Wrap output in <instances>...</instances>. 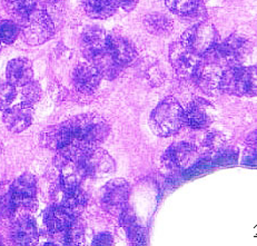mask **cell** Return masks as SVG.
<instances>
[{
    "instance_id": "obj_1",
    "label": "cell",
    "mask_w": 257,
    "mask_h": 246,
    "mask_svg": "<svg viewBox=\"0 0 257 246\" xmlns=\"http://www.w3.org/2000/svg\"><path fill=\"white\" fill-rule=\"evenodd\" d=\"M109 34L97 26L86 28L81 35V50L86 59L106 79H114L120 71L108 50Z\"/></svg>"
},
{
    "instance_id": "obj_2",
    "label": "cell",
    "mask_w": 257,
    "mask_h": 246,
    "mask_svg": "<svg viewBox=\"0 0 257 246\" xmlns=\"http://www.w3.org/2000/svg\"><path fill=\"white\" fill-rule=\"evenodd\" d=\"M73 144L84 148H92L99 145L109 135L108 122L97 114H84L68 120Z\"/></svg>"
},
{
    "instance_id": "obj_3",
    "label": "cell",
    "mask_w": 257,
    "mask_h": 246,
    "mask_svg": "<svg viewBox=\"0 0 257 246\" xmlns=\"http://www.w3.org/2000/svg\"><path fill=\"white\" fill-rule=\"evenodd\" d=\"M183 110V107L173 97H167L159 102L150 118L153 132L161 137L176 134L184 125Z\"/></svg>"
},
{
    "instance_id": "obj_4",
    "label": "cell",
    "mask_w": 257,
    "mask_h": 246,
    "mask_svg": "<svg viewBox=\"0 0 257 246\" xmlns=\"http://www.w3.org/2000/svg\"><path fill=\"white\" fill-rule=\"evenodd\" d=\"M218 90L235 96L256 95V66L241 67L239 65L224 69L219 78Z\"/></svg>"
},
{
    "instance_id": "obj_5",
    "label": "cell",
    "mask_w": 257,
    "mask_h": 246,
    "mask_svg": "<svg viewBox=\"0 0 257 246\" xmlns=\"http://www.w3.org/2000/svg\"><path fill=\"white\" fill-rule=\"evenodd\" d=\"M19 26L24 40L30 46L45 44L55 33V26L49 15L38 7L20 20Z\"/></svg>"
},
{
    "instance_id": "obj_6",
    "label": "cell",
    "mask_w": 257,
    "mask_h": 246,
    "mask_svg": "<svg viewBox=\"0 0 257 246\" xmlns=\"http://www.w3.org/2000/svg\"><path fill=\"white\" fill-rule=\"evenodd\" d=\"M179 43L193 53L204 56L218 44V34L212 24L203 22L184 32Z\"/></svg>"
},
{
    "instance_id": "obj_7",
    "label": "cell",
    "mask_w": 257,
    "mask_h": 246,
    "mask_svg": "<svg viewBox=\"0 0 257 246\" xmlns=\"http://www.w3.org/2000/svg\"><path fill=\"white\" fill-rule=\"evenodd\" d=\"M247 42L237 36H232L222 44H217L215 47L205 54L203 57L214 61L223 69L239 66L244 59Z\"/></svg>"
},
{
    "instance_id": "obj_8",
    "label": "cell",
    "mask_w": 257,
    "mask_h": 246,
    "mask_svg": "<svg viewBox=\"0 0 257 246\" xmlns=\"http://www.w3.org/2000/svg\"><path fill=\"white\" fill-rule=\"evenodd\" d=\"M169 58L177 75L184 80L195 81L202 67L203 56L185 48L181 43L174 44L171 47Z\"/></svg>"
},
{
    "instance_id": "obj_9",
    "label": "cell",
    "mask_w": 257,
    "mask_h": 246,
    "mask_svg": "<svg viewBox=\"0 0 257 246\" xmlns=\"http://www.w3.org/2000/svg\"><path fill=\"white\" fill-rule=\"evenodd\" d=\"M131 186L125 179L117 178L106 184L102 188L101 205L106 212L114 215H119L127 206L130 197Z\"/></svg>"
},
{
    "instance_id": "obj_10",
    "label": "cell",
    "mask_w": 257,
    "mask_h": 246,
    "mask_svg": "<svg viewBox=\"0 0 257 246\" xmlns=\"http://www.w3.org/2000/svg\"><path fill=\"white\" fill-rule=\"evenodd\" d=\"M86 177H102L115 170V162L106 151L92 147L87 150L81 158Z\"/></svg>"
},
{
    "instance_id": "obj_11",
    "label": "cell",
    "mask_w": 257,
    "mask_h": 246,
    "mask_svg": "<svg viewBox=\"0 0 257 246\" xmlns=\"http://www.w3.org/2000/svg\"><path fill=\"white\" fill-rule=\"evenodd\" d=\"M199 154L197 148L188 143L174 144L166 151L164 162L166 166L176 171H186L198 162Z\"/></svg>"
},
{
    "instance_id": "obj_12",
    "label": "cell",
    "mask_w": 257,
    "mask_h": 246,
    "mask_svg": "<svg viewBox=\"0 0 257 246\" xmlns=\"http://www.w3.org/2000/svg\"><path fill=\"white\" fill-rule=\"evenodd\" d=\"M17 209H35L37 205V182L32 174H24L12 184Z\"/></svg>"
},
{
    "instance_id": "obj_13",
    "label": "cell",
    "mask_w": 257,
    "mask_h": 246,
    "mask_svg": "<svg viewBox=\"0 0 257 246\" xmlns=\"http://www.w3.org/2000/svg\"><path fill=\"white\" fill-rule=\"evenodd\" d=\"M183 122L193 130H203L213 122V107L208 101L198 98L183 110Z\"/></svg>"
},
{
    "instance_id": "obj_14",
    "label": "cell",
    "mask_w": 257,
    "mask_h": 246,
    "mask_svg": "<svg viewBox=\"0 0 257 246\" xmlns=\"http://www.w3.org/2000/svg\"><path fill=\"white\" fill-rule=\"evenodd\" d=\"M33 117V105L24 101L22 104L5 110L3 120L8 131L13 133H22L32 125Z\"/></svg>"
},
{
    "instance_id": "obj_15",
    "label": "cell",
    "mask_w": 257,
    "mask_h": 246,
    "mask_svg": "<svg viewBox=\"0 0 257 246\" xmlns=\"http://www.w3.org/2000/svg\"><path fill=\"white\" fill-rule=\"evenodd\" d=\"M108 50H109L112 59L120 68L130 66L137 57V53L134 45L127 38L121 37L119 35L109 34Z\"/></svg>"
},
{
    "instance_id": "obj_16",
    "label": "cell",
    "mask_w": 257,
    "mask_h": 246,
    "mask_svg": "<svg viewBox=\"0 0 257 246\" xmlns=\"http://www.w3.org/2000/svg\"><path fill=\"white\" fill-rule=\"evenodd\" d=\"M102 77L91 64H80L73 73V81L76 89L81 94L89 95L98 88Z\"/></svg>"
},
{
    "instance_id": "obj_17",
    "label": "cell",
    "mask_w": 257,
    "mask_h": 246,
    "mask_svg": "<svg viewBox=\"0 0 257 246\" xmlns=\"http://www.w3.org/2000/svg\"><path fill=\"white\" fill-rule=\"evenodd\" d=\"M38 229L35 219L29 215L20 216L14 223L12 228V238L17 245H35L38 242Z\"/></svg>"
},
{
    "instance_id": "obj_18",
    "label": "cell",
    "mask_w": 257,
    "mask_h": 246,
    "mask_svg": "<svg viewBox=\"0 0 257 246\" xmlns=\"http://www.w3.org/2000/svg\"><path fill=\"white\" fill-rule=\"evenodd\" d=\"M74 215H71L60 204H54L46 209L44 215V222L50 234H60L69 226L74 221Z\"/></svg>"
},
{
    "instance_id": "obj_19",
    "label": "cell",
    "mask_w": 257,
    "mask_h": 246,
    "mask_svg": "<svg viewBox=\"0 0 257 246\" xmlns=\"http://www.w3.org/2000/svg\"><path fill=\"white\" fill-rule=\"evenodd\" d=\"M42 143L44 146L55 151L73 144L69 121L67 120L59 125L48 127L42 134Z\"/></svg>"
},
{
    "instance_id": "obj_20",
    "label": "cell",
    "mask_w": 257,
    "mask_h": 246,
    "mask_svg": "<svg viewBox=\"0 0 257 246\" xmlns=\"http://www.w3.org/2000/svg\"><path fill=\"white\" fill-rule=\"evenodd\" d=\"M6 75L8 83L16 86H24L33 80L34 70L32 61L26 58H15L7 65Z\"/></svg>"
},
{
    "instance_id": "obj_21",
    "label": "cell",
    "mask_w": 257,
    "mask_h": 246,
    "mask_svg": "<svg viewBox=\"0 0 257 246\" xmlns=\"http://www.w3.org/2000/svg\"><path fill=\"white\" fill-rule=\"evenodd\" d=\"M60 199L57 204L64 206L67 211L75 217H78V215L84 211L87 205V196L85 192L80 186L63 188L59 186Z\"/></svg>"
},
{
    "instance_id": "obj_22",
    "label": "cell",
    "mask_w": 257,
    "mask_h": 246,
    "mask_svg": "<svg viewBox=\"0 0 257 246\" xmlns=\"http://www.w3.org/2000/svg\"><path fill=\"white\" fill-rule=\"evenodd\" d=\"M84 9L89 17L106 19L112 16L119 7L118 0H83Z\"/></svg>"
},
{
    "instance_id": "obj_23",
    "label": "cell",
    "mask_w": 257,
    "mask_h": 246,
    "mask_svg": "<svg viewBox=\"0 0 257 246\" xmlns=\"http://www.w3.org/2000/svg\"><path fill=\"white\" fill-rule=\"evenodd\" d=\"M144 24H145V27L148 32L157 36L171 34L173 29L172 20L162 14L148 15L144 20Z\"/></svg>"
},
{
    "instance_id": "obj_24",
    "label": "cell",
    "mask_w": 257,
    "mask_h": 246,
    "mask_svg": "<svg viewBox=\"0 0 257 246\" xmlns=\"http://www.w3.org/2000/svg\"><path fill=\"white\" fill-rule=\"evenodd\" d=\"M5 7L19 22L38 7V0H4Z\"/></svg>"
},
{
    "instance_id": "obj_25",
    "label": "cell",
    "mask_w": 257,
    "mask_h": 246,
    "mask_svg": "<svg viewBox=\"0 0 257 246\" xmlns=\"http://www.w3.org/2000/svg\"><path fill=\"white\" fill-rule=\"evenodd\" d=\"M17 212V206L15 204L12 184H0V216L9 218Z\"/></svg>"
},
{
    "instance_id": "obj_26",
    "label": "cell",
    "mask_w": 257,
    "mask_h": 246,
    "mask_svg": "<svg viewBox=\"0 0 257 246\" xmlns=\"http://www.w3.org/2000/svg\"><path fill=\"white\" fill-rule=\"evenodd\" d=\"M202 0H165L167 8L182 17L193 16L197 13Z\"/></svg>"
},
{
    "instance_id": "obj_27",
    "label": "cell",
    "mask_w": 257,
    "mask_h": 246,
    "mask_svg": "<svg viewBox=\"0 0 257 246\" xmlns=\"http://www.w3.org/2000/svg\"><path fill=\"white\" fill-rule=\"evenodd\" d=\"M85 229L83 224H81L78 219L75 218L71 224L67 227L64 232V244L65 245H80L84 242V234Z\"/></svg>"
},
{
    "instance_id": "obj_28",
    "label": "cell",
    "mask_w": 257,
    "mask_h": 246,
    "mask_svg": "<svg viewBox=\"0 0 257 246\" xmlns=\"http://www.w3.org/2000/svg\"><path fill=\"white\" fill-rule=\"evenodd\" d=\"M20 34V26L14 20H2L0 22V42L10 45L16 42Z\"/></svg>"
},
{
    "instance_id": "obj_29",
    "label": "cell",
    "mask_w": 257,
    "mask_h": 246,
    "mask_svg": "<svg viewBox=\"0 0 257 246\" xmlns=\"http://www.w3.org/2000/svg\"><path fill=\"white\" fill-rule=\"evenodd\" d=\"M16 87L10 83L0 84V110H6L16 98Z\"/></svg>"
},
{
    "instance_id": "obj_30",
    "label": "cell",
    "mask_w": 257,
    "mask_h": 246,
    "mask_svg": "<svg viewBox=\"0 0 257 246\" xmlns=\"http://www.w3.org/2000/svg\"><path fill=\"white\" fill-rule=\"evenodd\" d=\"M40 96H42V88L36 81L30 80L29 83L23 86V97L25 102L33 105L34 102L39 100Z\"/></svg>"
},
{
    "instance_id": "obj_31",
    "label": "cell",
    "mask_w": 257,
    "mask_h": 246,
    "mask_svg": "<svg viewBox=\"0 0 257 246\" xmlns=\"http://www.w3.org/2000/svg\"><path fill=\"white\" fill-rule=\"evenodd\" d=\"M128 238L133 245H145L147 242V233L137 223H134L130 227L126 228Z\"/></svg>"
},
{
    "instance_id": "obj_32",
    "label": "cell",
    "mask_w": 257,
    "mask_h": 246,
    "mask_svg": "<svg viewBox=\"0 0 257 246\" xmlns=\"http://www.w3.org/2000/svg\"><path fill=\"white\" fill-rule=\"evenodd\" d=\"M224 143L222 136L219 134H208L204 141V146L209 148V150H217Z\"/></svg>"
},
{
    "instance_id": "obj_33",
    "label": "cell",
    "mask_w": 257,
    "mask_h": 246,
    "mask_svg": "<svg viewBox=\"0 0 257 246\" xmlns=\"http://www.w3.org/2000/svg\"><path fill=\"white\" fill-rule=\"evenodd\" d=\"M112 243H114V238L110 233H100L92 240V245H112Z\"/></svg>"
},
{
    "instance_id": "obj_34",
    "label": "cell",
    "mask_w": 257,
    "mask_h": 246,
    "mask_svg": "<svg viewBox=\"0 0 257 246\" xmlns=\"http://www.w3.org/2000/svg\"><path fill=\"white\" fill-rule=\"evenodd\" d=\"M118 2H119V7L126 10V12H132L137 6L140 0H118Z\"/></svg>"
},
{
    "instance_id": "obj_35",
    "label": "cell",
    "mask_w": 257,
    "mask_h": 246,
    "mask_svg": "<svg viewBox=\"0 0 257 246\" xmlns=\"http://www.w3.org/2000/svg\"><path fill=\"white\" fill-rule=\"evenodd\" d=\"M42 2L48 3V4H56V3H59V2H61V0H42Z\"/></svg>"
},
{
    "instance_id": "obj_36",
    "label": "cell",
    "mask_w": 257,
    "mask_h": 246,
    "mask_svg": "<svg viewBox=\"0 0 257 246\" xmlns=\"http://www.w3.org/2000/svg\"><path fill=\"white\" fill-rule=\"evenodd\" d=\"M2 49H3V43L0 42V51H2Z\"/></svg>"
},
{
    "instance_id": "obj_37",
    "label": "cell",
    "mask_w": 257,
    "mask_h": 246,
    "mask_svg": "<svg viewBox=\"0 0 257 246\" xmlns=\"http://www.w3.org/2000/svg\"><path fill=\"white\" fill-rule=\"evenodd\" d=\"M0 22H2V20H0Z\"/></svg>"
}]
</instances>
